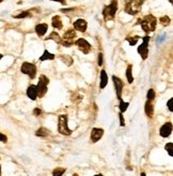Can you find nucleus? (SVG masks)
Here are the masks:
<instances>
[{
    "instance_id": "nucleus-24",
    "label": "nucleus",
    "mask_w": 173,
    "mask_h": 176,
    "mask_svg": "<svg viewBox=\"0 0 173 176\" xmlns=\"http://www.w3.org/2000/svg\"><path fill=\"white\" fill-rule=\"evenodd\" d=\"M140 38H142V37H139V36H134V37H127L125 40L127 41V42L129 43V45L131 46H134V45H136L137 44V42H138V40H139Z\"/></svg>"
},
{
    "instance_id": "nucleus-41",
    "label": "nucleus",
    "mask_w": 173,
    "mask_h": 176,
    "mask_svg": "<svg viewBox=\"0 0 173 176\" xmlns=\"http://www.w3.org/2000/svg\"><path fill=\"white\" fill-rule=\"evenodd\" d=\"M0 176H1V166H0Z\"/></svg>"
},
{
    "instance_id": "nucleus-3",
    "label": "nucleus",
    "mask_w": 173,
    "mask_h": 176,
    "mask_svg": "<svg viewBox=\"0 0 173 176\" xmlns=\"http://www.w3.org/2000/svg\"><path fill=\"white\" fill-rule=\"evenodd\" d=\"M116 11H118V0H111L110 4L106 6L103 10V16L105 18V21L108 22L114 19Z\"/></svg>"
},
{
    "instance_id": "nucleus-4",
    "label": "nucleus",
    "mask_w": 173,
    "mask_h": 176,
    "mask_svg": "<svg viewBox=\"0 0 173 176\" xmlns=\"http://www.w3.org/2000/svg\"><path fill=\"white\" fill-rule=\"evenodd\" d=\"M58 131L62 135L68 136L72 134V130L68 128V118L66 115H60L58 120Z\"/></svg>"
},
{
    "instance_id": "nucleus-39",
    "label": "nucleus",
    "mask_w": 173,
    "mask_h": 176,
    "mask_svg": "<svg viewBox=\"0 0 173 176\" xmlns=\"http://www.w3.org/2000/svg\"><path fill=\"white\" fill-rule=\"evenodd\" d=\"M94 176H104L103 174H95Z\"/></svg>"
},
{
    "instance_id": "nucleus-22",
    "label": "nucleus",
    "mask_w": 173,
    "mask_h": 176,
    "mask_svg": "<svg viewBox=\"0 0 173 176\" xmlns=\"http://www.w3.org/2000/svg\"><path fill=\"white\" fill-rule=\"evenodd\" d=\"M126 79L127 82L129 84H131L134 82V76H133V66L131 65H128L126 69Z\"/></svg>"
},
{
    "instance_id": "nucleus-35",
    "label": "nucleus",
    "mask_w": 173,
    "mask_h": 176,
    "mask_svg": "<svg viewBox=\"0 0 173 176\" xmlns=\"http://www.w3.org/2000/svg\"><path fill=\"white\" fill-rule=\"evenodd\" d=\"M41 114H42V110H41V108H35L33 110V115H34V116H40Z\"/></svg>"
},
{
    "instance_id": "nucleus-8",
    "label": "nucleus",
    "mask_w": 173,
    "mask_h": 176,
    "mask_svg": "<svg viewBox=\"0 0 173 176\" xmlns=\"http://www.w3.org/2000/svg\"><path fill=\"white\" fill-rule=\"evenodd\" d=\"M149 41H150V37L146 34L142 38V44L138 47V53L143 60H145L149 56Z\"/></svg>"
},
{
    "instance_id": "nucleus-38",
    "label": "nucleus",
    "mask_w": 173,
    "mask_h": 176,
    "mask_svg": "<svg viewBox=\"0 0 173 176\" xmlns=\"http://www.w3.org/2000/svg\"><path fill=\"white\" fill-rule=\"evenodd\" d=\"M141 176H146V174L144 172H141Z\"/></svg>"
},
{
    "instance_id": "nucleus-40",
    "label": "nucleus",
    "mask_w": 173,
    "mask_h": 176,
    "mask_svg": "<svg viewBox=\"0 0 173 176\" xmlns=\"http://www.w3.org/2000/svg\"><path fill=\"white\" fill-rule=\"evenodd\" d=\"M2 57H3V55H2V54H0V59H1Z\"/></svg>"
},
{
    "instance_id": "nucleus-44",
    "label": "nucleus",
    "mask_w": 173,
    "mask_h": 176,
    "mask_svg": "<svg viewBox=\"0 0 173 176\" xmlns=\"http://www.w3.org/2000/svg\"><path fill=\"white\" fill-rule=\"evenodd\" d=\"M2 1H3V0H0V2H2Z\"/></svg>"
},
{
    "instance_id": "nucleus-32",
    "label": "nucleus",
    "mask_w": 173,
    "mask_h": 176,
    "mask_svg": "<svg viewBox=\"0 0 173 176\" xmlns=\"http://www.w3.org/2000/svg\"><path fill=\"white\" fill-rule=\"evenodd\" d=\"M119 118H120V125L121 127H124L125 126V120H124V116H123V113H119Z\"/></svg>"
},
{
    "instance_id": "nucleus-1",
    "label": "nucleus",
    "mask_w": 173,
    "mask_h": 176,
    "mask_svg": "<svg viewBox=\"0 0 173 176\" xmlns=\"http://www.w3.org/2000/svg\"><path fill=\"white\" fill-rule=\"evenodd\" d=\"M137 24H139V25L141 26L142 30H143L146 34H149L150 32L155 31L156 25H157V19L154 15L148 14L145 15L143 18H140Z\"/></svg>"
},
{
    "instance_id": "nucleus-13",
    "label": "nucleus",
    "mask_w": 173,
    "mask_h": 176,
    "mask_svg": "<svg viewBox=\"0 0 173 176\" xmlns=\"http://www.w3.org/2000/svg\"><path fill=\"white\" fill-rule=\"evenodd\" d=\"M86 28H88V24L85 19L83 18H78L74 22V29L78 30L80 32H86Z\"/></svg>"
},
{
    "instance_id": "nucleus-34",
    "label": "nucleus",
    "mask_w": 173,
    "mask_h": 176,
    "mask_svg": "<svg viewBox=\"0 0 173 176\" xmlns=\"http://www.w3.org/2000/svg\"><path fill=\"white\" fill-rule=\"evenodd\" d=\"M103 61H104V58H103V54L99 53L98 54V60H97V65H98L99 67L103 66Z\"/></svg>"
},
{
    "instance_id": "nucleus-27",
    "label": "nucleus",
    "mask_w": 173,
    "mask_h": 176,
    "mask_svg": "<svg viewBox=\"0 0 173 176\" xmlns=\"http://www.w3.org/2000/svg\"><path fill=\"white\" fill-rule=\"evenodd\" d=\"M128 105H129V102H125V101H123V100L121 99L120 100V105H119V108H120V112L124 113L125 111L128 108Z\"/></svg>"
},
{
    "instance_id": "nucleus-10",
    "label": "nucleus",
    "mask_w": 173,
    "mask_h": 176,
    "mask_svg": "<svg viewBox=\"0 0 173 176\" xmlns=\"http://www.w3.org/2000/svg\"><path fill=\"white\" fill-rule=\"evenodd\" d=\"M112 81L114 84V88H116V98L119 100L122 99V92H123V87H124V84H123L122 80L120 77L116 76V75H112Z\"/></svg>"
},
{
    "instance_id": "nucleus-2",
    "label": "nucleus",
    "mask_w": 173,
    "mask_h": 176,
    "mask_svg": "<svg viewBox=\"0 0 173 176\" xmlns=\"http://www.w3.org/2000/svg\"><path fill=\"white\" fill-rule=\"evenodd\" d=\"M145 0H124V11L129 15H136L140 12Z\"/></svg>"
},
{
    "instance_id": "nucleus-33",
    "label": "nucleus",
    "mask_w": 173,
    "mask_h": 176,
    "mask_svg": "<svg viewBox=\"0 0 173 176\" xmlns=\"http://www.w3.org/2000/svg\"><path fill=\"white\" fill-rule=\"evenodd\" d=\"M0 142H2V143L8 142V136H6V134L1 133V132H0Z\"/></svg>"
},
{
    "instance_id": "nucleus-37",
    "label": "nucleus",
    "mask_w": 173,
    "mask_h": 176,
    "mask_svg": "<svg viewBox=\"0 0 173 176\" xmlns=\"http://www.w3.org/2000/svg\"><path fill=\"white\" fill-rule=\"evenodd\" d=\"M53 1H57V2H60L61 4H65V0H53Z\"/></svg>"
},
{
    "instance_id": "nucleus-12",
    "label": "nucleus",
    "mask_w": 173,
    "mask_h": 176,
    "mask_svg": "<svg viewBox=\"0 0 173 176\" xmlns=\"http://www.w3.org/2000/svg\"><path fill=\"white\" fill-rule=\"evenodd\" d=\"M171 133H172V123L168 121V123H164V125L161 126L160 130H159L160 136H163V138H168V136L171 135Z\"/></svg>"
},
{
    "instance_id": "nucleus-6",
    "label": "nucleus",
    "mask_w": 173,
    "mask_h": 176,
    "mask_svg": "<svg viewBox=\"0 0 173 176\" xmlns=\"http://www.w3.org/2000/svg\"><path fill=\"white\" fill-rule=\"evenodd\" d=\"M49 84V79L45 75H41L39 79V83L36 85L38 88V97L43 98L47 92V86Z\"/></svg>"
},
{
    "instance_id": "nucleus-43",
    "label": "nucleus",
    "mask_w": 173,
    "mask_h": 176,
    "mask_svg": "<svg viewBox=\"0 0 173 176\" xmlns=\"http://www.w3.org/2000/svg\"><path fill=\"white\" fill-rule=\"evenodd\" d=\"M73 176H78V175H77V174H74V175H73Z\"/></svg>"
},
{
    "instance_id": "nucleus-25",
    "label": "nucleus",
    "mask_w": 173,
    "mask_h": 176,
    "mask_svg": "<svg viewBox=\"0 0 173 176\" xmlns=\"http://www.w3.org/2000/svg\"><path fill=\"white\" fill-rule=\"evenodd\" d=\"M83 99V95H80L79 92L72 93V102H74V103H79Z\"/></svg>"
},
{
    "instance_id": "nucleus-7",
    "label": "nucleus",
    "mask_w": 173,
    "mask_h": 176,
    "mask_svg": "<svg viewBox=\"0 0 173 176\" xmlns=\"http://www.w3.org/2000/svg\"><path fill=\"white\" fill-rule=\"evenodd\" d=\"M20 71L23 74H26L30 77L31 80H33L36 75V67L35 65L30 64V62H23L20 67Z\"/></svg>"
},
{
    "instance_id": "nucleus-19",
    "label": "nucleus",
    "mask_w": 173,
    "mask_h": 176,
    "mask_svg": "<svg viewBox=\"0 0 173 176\" xmlns=\"http://www.w3.org/2000/svg\"><path fill=\"white\" fill-rule=\"evenodd\" d=\"M49 130L47 129V128H45V127H41V128H39L38 130L35 131V135L36 136H40V138H46L47 135H49Z\"/></svg>"
},
{
    "instance_id": "nucleus-42",
    "label": "nucleus",
    "mask_w": 173,
    "mask_h": 176,
    "mask_svg": "<svg viewBox=\"0 0 173 176\" xmlns=\"http://www.w3.org/2000/svg\"><path fill=\"white\" fill-rule=\"evenodd\" d=\"M169 2L170 3H173V0H169Z\"/></svg>"
},
{
    "instance_id": "nucleus-28",
    "label": "nucleus",
    "mask_w": 173,
    "mask_h": 176,
    "mask_svg": "<svg viewBox=\"0 0 173 176\" xmlns=\"http://www.w3.org/2000/svg\"><path fill=\"white\" fill-rule=\"evenodd\" d=\"M29 16H31L30 11H24V12L19 13V14L17 15H13L14 18H25V17H29Z\"/></svg>"
},
{
    "instance_id": "nucleus-17",
    "label": "nucleus",
    "mask_w": 173,
    "mask_h": 176,
    "mask_svg": "<svg viewBox=\"0 0 173 176\" xmlns=\"http://www.w3.org/2000/svg\"><path fill=\"white\" fill-rule=\"evenodd\" d=\"M51 25L53 28H57V29H62L63 28V24H62V19L59 15H56L53 17L51 19Z\"/></svg>"
},
{
    "instance_id": "nucleus-20",
    "label": "nucleus",
    "mask_w": 173,
    "mask_h": 176,
    "mask_svg": "<svg viewBox=\"0 0 173 176\" xmlns=\"http://www.w3.org/2000/svg\"><path fill=\"white\" fill-rule=\"evenodd\" d=\"M45 40L48 41V40H53L55 41L56 43H58V44H61V38H60V36L57 33L56 31H53L50 34H49L47 38H45Z\"/></svg>"
},
{
    "instance_id": "nucleus-31",
    "label": "nucleus",
    "mask_w": 173,
    "mask_h": 176,
    "mask_svg": "<svg viewBox=\"0 0 173 176\" xmlns=\"http://www.w3.org/2000/svg\"><path fill=\"white\" fill-rule=\"evenodd\" d=\"M159 22L161 23V25L168 26L170 24V17L169 16H163V17L159 18Z\"/></svg>"
},
{
    "instance_id": "nucleus-36",
    "label": "nucleus",
    "mask_w": 173,
    "mask_h": 176,
    "mask_svg": "<svg viewBox=\"0 0 173 176\" xmlns=\"http://www.w3.org/2000/svg\"><path fill=\"white\" fill-rule=\"evenodd\" d=\"M172 102H173V99L171 98V99H169V101L167 102V106L168 108H169L170 112H173V108H172Z\"/></svg>"
},
{
    "instance_id": "nucleus-18",
    "label": "nucleus",
    "mask_w": 173,
    "mask_h": 176,
    "mask_svg": "<svg viewBox=\"0 0 173 176\" xmlns=\"http://www.w3.org/2000/svg\"><path fill=\"white\" fill-rule=\"evenodd\" d=\"M108 84V75L105 70L101 71V82H99V88L104 89Z\"/></svg>"
},
{
    "instance_id": "nucleus-14",
    "label": "nucleus",
    "mask_w": 173,
    "mask_h": 176,
    "mask_svg": "<svg viewBox=\"0 0 173 176\" xmlns=\"http://www.w3.org/2000/svg\"><path fill=\"white\" fill-rule=\"evenodd\" d=\"M27 96L32 101L36 100V98H38V88H36V85H30L29 87H28Z\"/></svg>"
},
{
    "instance_id": "nucleus-30",
    "label": "nucleus",
    "mask_w": 173,
    "mask_h": 176,
    "mask_svg": "<svg viewBox=\"0 0 173 176\" xmlns=\"http://www.w3.org/2000/svg\"><path fill=\"white\" fill-rule=\"evenodd\" d=\"M165 149L168 151V154H169L170 157H172L173 156V144L172 143H168V144H166Z\"/></svg>"
},
{
    "instance_id": "nucleus-23",
    "label": "nucleus",
    "mask_w": 173,
    "mask_h": 176,
    "mask_svg": "<svg viewBox=\"0 0 173 176\" xmlns=\"http://www.w3.org/2000/svg\"><path fill=\"white\" fill-rule=\"evenodd\" d=\"M60 59H61V61L63 62L64 65H66L68 67H71L73 65V62H74V60H73V58L71 57V56L68 55H63L60 57Z\"/></svg>"
},
{
    "instance_id": "nucleus-26",
    "label": "nucleus",
    "mask_w": 173,
    "mask_h": 176,
    "mask_svg": "<svg viewBox=\"0 0 173 176\" xmlns=\"http://www.w3.org/2000/svg\"><path fill=\"white\" fill-rule=\"evenodd\" d=\"M66 169L65 168H56L53 171V176H62L65 173Z\"/></svg>"
},
{
    "instance_id": "nucleus-16",
    "label": "nucleus",
    "mask_w": 173,
    "mask_h": 176,
    "mask_svg": "<svg viewBox=\"0 0 173 176\" xmlns=\"http://www.w3.org/2000/svg\"><path fill=\"white\" fill-rule=\"evenodd\" d=\"M47 30H48V25L47 24H39V25L35 26V32L39 37L45 36Z\"/></svg>"
},
{
    "instance_id": "nucleus-5",
    "label": "nucleus",
    "mask_w": 173,
    "mask_h": 176,
    "mask_svg": "<svg viewBox=\"0 0 173 176\" xmlns=\"http://www.w3.org/2000/svg\"><path fill=\"white\" fill-rule=\"evenodd\" d=\"M76 37L77 36L75 29H68V31L64 32L63 37H62L63 39L61 40V44L64 47H71L72 45H74V40Z\"/></svg>"
},
{
    "instance_id": "nucleus-9",
    "label": "nucleus",
    "mask_w": 173,
    "mask_h": 176,
    "mask_svg": "<svg viewBox=\"0 0 173 176\" xmlns=\"http://www.w3.org/2000/svg\"><path fill=\"white\" fill-rule=\"evenodd\" d=\"M74 43H75V45H76V46L79 49V51H81L83 54H86V55L90 53L91 49H92V46L90 45V43H89L86 40H85V39H83V38L77 39Z\"/></svg>"
},
{
    "instance_id": "nucleus-15",
    "label": "nucleus",
    "mask_w": 173,
    "mask_h": 176,
    "mask_svg": "<svg viewBox=\"0 0 173 176\" xmlns=\"http://www.w3.org/2000/svg\"><path fill=\"white\" fill-rule=\"evenodd\" d=\"M144 112H145L146 116L152 118L154 116V105H153L152 101L151 100H148L145 102V105H144Z\"/></svg>"
},
{
    "instance_id": "nucleus-11",
    "label": "nucleus",
    "mask_w": 173,
    "mask_h": 176,
    "mask_svg": "<svg viewBox=\"0 0 173 176\" xmlns=\"http://www.w3.org/2000/svg\"><path fill=\"white\" fill-rule=\"evenodd\" d=\"M103 135H104V129H101V128H93L90 135L91 143L98 142V141L103 138Z\"/></svg>"
},
{
    "instance_id": "nucleus-21",
    "label": "nucleus",
    "mask_w": 173,
    "mask_h": 176,
    "mask_svg": "<svg viewBox=\"0 0 173 176\" xmlns=\"http://www.w3.org/2000/svg\"><path fill=\"white\" fill-rule=\"evenodd\" d=\"M55 59V55L51 54L50 52H48L47 49H45L43 55L40 57V61H45V60H53Z\"/></svg>"
},
{
    "instance_id": "nucleus-29",
    "label": "nucleus",
    "mask_w": 173,
    "mask_h": 176,
    "mask_svg": "<svg viewBox=\"0 0 173 176\" xmlns=\"http://www.w3.org/2000/svg\"><path fill=\"white\" fill-rule=\"evenodd\" d=\"M155 90L153 88H151V89H149V91H148V93H146V98H148V100H154V98H155Z\"/></svg>"
}]
</instances>
